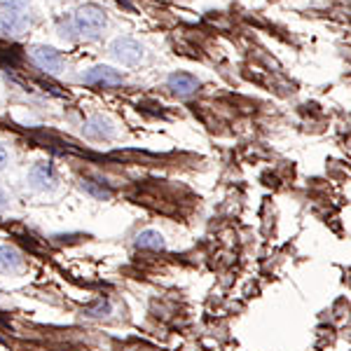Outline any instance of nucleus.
I'll return each instance as SVG.
<instances>
[{
  "label": "nucleus",
  "instance_id": "1",
  "mask_svg": "<svg viewBox=\"0 0 351 351\" xmlns=\"http://www.w3.org/2000/svg\"><path fill=\"white\" fill-rule=\"evenodd\" d=\"M106 26H108V14L94 3L80 5L71 19V31L82 38H99L106 31Z\"/></svg>",
  "mask_w": 351,
  "mask_h": 351
},
{
  "label": "nucleus",
  "instance_id": "2",
  "mask_svg": "<svg viewBox=\"0 0 351 351\" xmlns=\"http://www.w3.org/2000/svg\"><path fill=\"white\" fill-rule=\"evenodd\" d=\"M31 12L26 8H3L0 10V36L19 38L31 28Z\"/></svg>",
  "mask_w": 351,
  "mask_h": 351
},
{
  "label": "nucleus",
  "instance_id": "3",
  "mask_svg": "<svg viewBox=\"0 0 351 351\" xmlns=\"http://www.w3.org/2000/svg\"><path fill=\"white\" fill-rule=\"evenodd\" d=\"M110 54L122 66H141L145 61V47L134 38H115L110 45Z\"/></svg>",
  "mask_w": 351,
  "mask_h": 351
},
{
  "label": "nucleus",
  "instance_id": "4",
  "mask_svg": "<svg viewBox=\"0 0 351 351\" xmlns=\"http://www.w3.org/2000/svg\"><path fill=\"white\" fill-rule=\"evenodd\" d=\"M28 54H31L33 64L40 68V71L49 73V75H61V73H64L66 59L59 49L49 47V45H33V47L28 49Z\"/></svg>",
  "mask_w": 351,
  "mask_h": 351
},
{
  "label": "nucleus",
  "instance_id": "5",
  "mask_svg": "<svg viewBox=\"0 0 351 351\" xmlns=\"http://www.w3.org/2000/svg\"><path fill=\"white\" fill-rule=\"evenodd\" d=\"M82 82L89 84V87L112 89V87H122V84L127 82V77L110 66H92L89 71L82 73Z\"/></svg>",
  "mask_w": 351,
  "mask_h": 351
},
{
  "label": "nucleus",
  "instance_id": "6",
  "mask_svg": "<svg viewBox=\"0 0 351 351\" xmlns=\"http://www.w3.org/2000/svg\"><path fill=\"white\" fill-rule=\"evenodd\" d=\"M28 183L31 188L40 190V192H47V190H54L56 188V173H54V167L49 162H38L31 167L28 171Z\"/></svg>",
  "mask_w": 351,
  "mask_h": 351
},
{
  "label": "nucleus",
  "instance_id": "7",
  "mask_svg": "<svg viewBox=\"0 0 351 351\" xmlns=\"http://www.w3.org/2000/svg\"><path fill=\"white\" fill-rule=\"evenodd\" d=\"M167 87L171 89L176 96H180V99H185V96H192L197 92V89L202 87L199 77L192 75V73H185V71H176L169 75L167 80Z\"/></svg>",
  "mask_w": 351,
  "mask_h": 351
},
{
  "label": "nucleus",
  "instance_id": "8",
  "mask_svg": "<svg viewBox=\"0 0 351 351\" xmlns=\"http://www.w3.org/2000/svg\"><path fill=\"white\" fill-rule=\"evenodd\" d=\"M82 134L87 136V138H92V141H108V138L115 136V127H112V122L106 120V117L94 115V117H89V120L84 122Z\"/></svg>",
  "mask_w": 351,
  "mask_h": 351
},
{
  "label": "nucleus",
  "instance_id": "9",
  "mask_svg": "<svg viewBox=\"0 0 351 351\" xmlns=\"http://www.w3.org/2000/svg\"><path fill=\"white\" fill-rule=\"evenodd\" d=\"M21 265H24V258H21V253L16 251V248L0 246V271L14 274V271L21 269Z\"/></svg>",
  "mask_w": 351,
  "mask_h": 351
},
{
  "label": "nucleus",
  "instance_id": "10",
  "mask_svg": "<svg viewBox=\"0 0 351 351\" xmlns=\"http://www.w3.org/2000/svg\"><path fill=\"white\" fill-rule=\"evenodd\" d=\"M136 246L145 248V251H164V248H167V241H164V237L160 234V232L145 230L136 237Z\"/></svg>",
  "mask_w": 351,
  "mask_h": 351
},
{
  "label": "nucleus",
  "instance_id": "11",
  "mask_svg": "<svg viewBox=\"0 0 351 351\" xmlns=\"http://www.w3.org/2000/svg\"><path fill=\"white\" fill-rule=\"evenodd\" d=\"M82 190L87 192V195H92L94 199H110L112 197L110 188H106L104 183H96V180H89V178L82 180Z\"/></svg>",
  "mask_w": 351,
  "mask_h": 351
},
{
  "label": "nucleus",
  "instance_id": "12",
  "mask_svg": "<svg viewBox=\"0 0 351 351\" xmlns=\"http://www.w3.org/2000/svg\"><path fill=\"white\" fill-rule=\"evenodd\" d=\"M110 311H112L110 300H96L94 304H87V307L82 309V314L92 316V319H101V316H108Z\"/></svg>",
  "mask_w": 351,
  "mask_h": 351
},
{
  "label": "nucleus",
  "instance_id": "13",
  "mask_svg": "<svg viewBox=\"0 0 351 351\" xmlns=\"http://www.w3.org/2000/svg\"><path fill=\"white\" fill-rule=\"evenodd\" d=\"M31 0H3L5 8H26Z\"/></svg>",
  "mask_w": 351,
  "mask_h": 351
},
{
  "label": "nucleus",
  "instance_id": "14",
  "mask_svg": "<svg viewBox=\"0 0 351 351\" xmlns=\"http://www.w3.org/2000/svg\"><path fill=\"white\" fill-rule=\"evenodd\" d=\"M8 160H10V157H8V150H5L3 145H0V169H5V164H8Z\"/></svg>",
  "mask_w": 351,
  "mask_h": 351
},
{
  "label": "nucleus",
  "instance_id": "15",
  "mask_svg": "<svg viewBox=\"0 0 351 351\" xmlns=\"http://www.w3.org/2000/svg\"><path fill=\"white\" fill-rule=\"evenodd\" d=\"M5 206H8V195H5L3 188H0V211H3Z\"/></svg>",
  "mask_w": 351,
  "mask_h": 351
}]
</instances>
